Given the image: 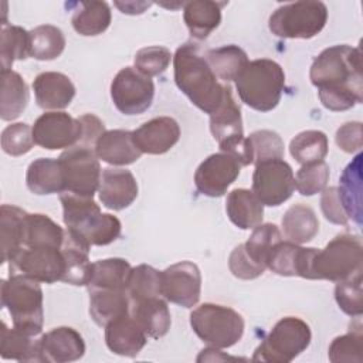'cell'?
<instances>
[{
	"instance_id": "1",
	"label": "cell",
	"mask_w": 363,
	"mask_h": 363,
	"mask_svg": "<svg viewBox=\"0 0 363 363\" xmlns=\"http://www.w3.org/2000/svg\"><path fill=\"white\" fill-rule=\"evenodd\" d=\"M309 78L329 111H346L363 101L362 55L356 47L342 44L325 48L313 60Z\"/></svg>"
},
{
	"instance_id": "2",
	"label": "cell",
	"mask_w": 363,
	"mask_h": 363,
	"mask_svg": "<svg viewBox=\"0 0 363 363\" xmlns=\"http://www.w3.org/2000/svg\"><path fill=\"white\" fill-rule=\"evenodd\" d=\"M174 82L200 111L211 115L223 102L225 85L220 84L206 57L194 43L180 45L173 55Z\"/></svg>"
},
{
	"instance_id": "3",
	"label": "cell",
	"mask_w": 363,
	"mask_h": 363,
	"mask_svg": "<svg viewBox=\"0 0 363 363\" xmlns=\"http://www.w3.org/2000/svg\"><path fill=\"white\" fill-rule=\"evenodd\" d=\"M60 200L67 231L89 248L92 245H108L121 235L119 218L102 213L94 197L62 191Z\"/></svg>"
},
{
	"instance_id": "4",
	"label": "cell",
	"mask_w": 363,
	"mask_h": 363,
	"mask_svg": "<svg viewBox=\"0 0 363 363\" xmlns=\"http://www.w3.org/2000/svg\"><path fill=\"white\" fill-rule=\"evenodd\" d=\"M235 88L245 105L259 112H268L281 101L285 88V72L274 60L248 61L235 78Z\"/></svg>"
},
{
	"instance_id": "5",
	"label": "cell",
	"mask_w": 363,
	"mask_h": 363,
	"mask_svg": "<svg viewBox=\"0 0 363 363\" xmlns=\"http://www.w3.org/2000/svg\"><path fill=\"white\" fill-rule=\"evenodd\" d=\"M1 306L13 319V325L27 333L40 335L44 323L43 289L40 282L21 275L10 274L1 281Z\"/></svg>"
},
{
	"instance_id": "6",
	"label": "cell",
	"mask_w": 363,
	"mask_h": 363,
	"mask_svg": "<svg viewBox=\"0 0 363 363\" xmlns=\"http://www.w3.org/2000/svg\"><path fill=\"white\" fill-rule=\"evenodd\" d=\"M363 269V244L359 235L339 234L323 250H316L311 264L309 279L340 282Z\"/></svg>"
},
{
	"instance_id": "7",
	"label": "cell",
	"mask_w": 363,
	"mask_h": 363,
	"mask_svg": "<svg viewBox=\"0 0 363 363\" xmlns=\"http://www.w3.org/2000/svg\"><path fill=\"white\" fill-rule=\"evenodd\" d=\"M193 332L208 346L225 349L234 346L244 333V319L233 308L203 303L190 313Z\"/></svg>"
},
{
	"instance_id": "8",
	"label": "cell",
	"mask_w": 363,
	"mask_h": 363,
	"mask_svg": "<svg viewBox=\"0 0 363 363\" xmlns=\"http://www.w3.org/2000/svg\"><path fill=\"white\" fill-rule=\"evenodd\" d=\"M328 21V7L322 1L305 0L282 4L268 20L271 33L279 38H312Z\"/></svg>"
},
{
	"instance_id": "9",
	"label": "cell",
	"mask_w": 363,
	"mask_h": 363,
	"mask_svg": "<svg viewBox=\"0 0 363 363\" xmlns=\"http://www.w3.org/2000/svg\"><path fill=\"white\" fill-rule=\"evenodd\" d=\"M309 325L295 316L279 319L254 352V362L289 363L311 343Z\"/></svg>"
},
{
	"instance_id": "10",
	"label": "cell",
	"mask_w": 363,
	"mask_h": 363,
	"mask_svg": "<svg viewBox=\"0 0 363 363\" xmlns=\"http://www.w3.org/2000/svg\"><path fill=\"white\" fill-rule=\"evenodd\" d=\"M62 177H64V191L94 197L99 189L101 182V164L95 150L82 145H75L58 157Z\"/></svg>"
},
{
	"instance_id": "11",
	"label": "cell",
	"mask_w": 363,
	"mask_h": 363,
	"mask_svg": "<svg viewBox=\"0 0 363 363\" xmlns=\"http://www.w3.org/2000/svg\"><path fill=\"white\" fill-rule=\"evenodd\" d=\"M294 190L295 176L288 162L267 159L255 163L251 191L264 206H281L292 196Z\"/></svg>"
},
{
	"instance_id": "12",
	"label": "cell",
	"mask_w": 363,
	"mask_h": 363,
	"mask_svg": "<svg viewBox=\"0 0 363 363\" xmlns=\"http://www.w3.org/2000/svg\"><path fill=\"white\" fill-rule=\"evenodd\" d=\"M155 84L136 68H122L111 82V98L123 115H139L153 102Z\"/></svg>"
},
{
	"instance_id": "13",
	"label": "cell",
	"mask_w": 363,
	"mask_h": 363,
	"mask_svg": "<svg viewBox=\"0 0 363 363\" xmlns=\"http://www.w3.org/2000/svg\"><path fill=\"white\" fill-rule=\"evenodd\" d=\"M65 262L61 248L41 245L23 248L10 262V274H21L43 284L62 281Z\"/></svg>"
},
{
	"instance_id": "14",
	"label": "cell",
	"mask_w": 363,
	"mask_h": 363,
	"mask_svg": "<svg viewBox=\"0 0 363 363\" xmlns=\"http://www.w3.org/2000/svg\"><path fill=\"white\" fill-rule=\"evenodd\" d=\"M82 128L67 112H45L33 125L34 143L43 149H69L81 142Z\"/></svg>"
},
{
	"instance_id": "15",
	"label": "cell",
	"mask_w": 363,
	"mask_h": 363,
	"mask_svg": "<svg viewBox=\"0 0 363 363\" xmlns=\"http://www.w3.org/2000/svg\"><path fill=\"white\" fill-rule=\"evenodd\" d=\"M162 274V296L183 308H193L201 294V274L199 267L190 261L176 262Z\"/></svg>"
},
{
	"instance_id": "16",
	"label": "cell",
	"mask_w": 363,
	"mask_h": 363,
	"mask_svg": "<svg viewBox=\"0 0 363 363\" xmlns=\"http://www.w3.org/2000/svg\"><path fill=\"white\" fill-rule=\"evenodd\" d=\"M241 164L228 153L218 152L206 157L194 173L196 189L207 197H221L235 182Z\"/></svg>"
},
{
	"instance_id": "17",
	"label": "cell",
	"mask_w": 363,
	"mask_h": 363,
	"mask_svg": "<svg viewBox=\"0 0 363 363\" xmlns=\"http://www.w3.org/2000/svg\"><path fill=\"white\" fill-rule=\"evenodd\" d=\"M99 200L109 210H123L138 197V183L128 169L106 167L102 170L99 182Z\"/></svg>"
},
{
	"instance_id": "18",
	"label": "cell",
	"mask_w": 363,
	"mask_h": 363,
	"mask_svg": "<svg viewBox=\"0 0 363 363\" xmlns=\"http://www.w3.org/2000/svg\"><path fill=\"white\" fill-rule=\"evenodd\" d=\"M40 352L41 362H75L84 356L85 342L75 329L69 326H58L40 337Z\"/></svg>"
},
{
	"instance_id": "19",
	"label": "cell",
	"mask_w": 363,
	"mask_h": 363,
	"mask_svg": "<svg viewBox=\"0 0 363 363\" xmlns=\"http://www.w3.org/2000/svg\"><path fill=\"white\" fill-rule=\"evenodd\" d=\"M180 139V126L170 116L153 118L136 130L133 140L142 153L162 155L170 150Z\"/></svg>"
},
{
	"instance_id": "20",
	"label": "cell",
	"mask_w": 363,
	"mask_h": 363,
	"mask_svg": "<svg viewBox=\"0 0 363 363\" xmlns=\"http://www.w3.org/2000/svg\"><path fill=\"white\" fill-rule=\"evenodd\" d=\"M316 248H303L291 241H279L269 252L267 268L281 277L311 278V264Z\"/></svg>"
},
{
	"instance_id": "21",
	"label": "cell",
	"mask_w": 363,
	"mask_h": 363,
	"mask_svg": "<svg viewBox=\"0 0 363 363\" xmlns=\"http://www.w3.org/2000/svg\"><path fill=\"white\" fill-rule=\"evenodd\" d=\"M146 342L147 335L130 313L122 315L105 326V343L115 354L133 357L145 347Z\"/></svg>"
},
{
	"instance_id": "22",
	"label": "cell",
	"mask_w": 363,
	"mask_h": 363,
	"mask_svg": "<svg viewBox=\"0 0 363 363\" xmlns=\"http://www.w3.org/2000/svg\"><path fill=\"white\" fill-rule=\"evenodd\" d=\"M35 102L43 109H64L75 96L72 81L62 72L45 71L33 81Z\"/></svg>"
},
{
	"instance_id": "23",
	"label": "cell",
	"mask_w": 363,
	"mask_h": 363,
	"mask_svg": "<svg viewBox=\"0 0 363 363\" xmlns=\"http://www.w3.org/2000/svg\"><path fill=\"white\" fill-rule=\"evenodd\" d=\"M98 159L113 166H126L135 163L142 152L133 140V132L123 129L105 130L95 143Z\"/></svg>"
},
{
	"instance_id": "24",
	"label": "cell",
	"mask_w": 363,
	"mask_h": 363,
	"mask_svg": "<svg viewBox=\"0 0 363 363\" xmlns=\"http://www.w3.org/2000/svg\"><path fill=\"white\" fill-rule=\"evenodd\" d=\"M129 313L143 332L153 339L163 337L172 325L167 301L163 296H150L133 301L130 302Z\"/></svg>"
},
{
	"instance_id": "25",
	"label": "cell",
	"mask_w": 363,
	"mask_h": 363,
	"mask_svg": "<svg viewBox=\"0 0 363 363\" xmlns=\"http://www.w3.org/2000/svg\"><path fill=\"white\" fill-rule=\"evenodd\" d=\"M27 211L11 204H3L0 208V238L1 262H10L23 248L26 240Z\"/></svg>"
},
{
	"instance_id": "26",
	"label": "cell",
	"mask_w": 363,
	"mask_h": 363,
	"mask_svg": "<svg viewBox=\"0 0 363 363\" xmlns=\"http://www.w3.org/2000/svg\"><path fill=\"white\" fill-rule=\"evenodd\" d=\"M225 211L234 225L241 230H251L262 223L264 204L251 190L234 189L227 194Z\"/></svg>"
},
{
	"instance_id": "27",
	"label": "cell",
	"mask_w": 363,
	"mask_h": 363,
	"mask_svg": "<svg viewBox=\"0 0 363 363\" xmlns=\"http://www.w3.org/2000/svg\"><path fill=\"white\" fill-rule=\"evenodd\" d=\"M227 3L193 0L183 4L184 23L196 40L207 38L221 23V9Z\"/></svg>"
},
{
	"instance_id": "28",
	"label": "cell",
	"mask_w": 363,
	"mask_h": 363,
	"mask_svg": "<svg viewBox=\"0 0 363 363\" xmlns=\"http://www.w3.org/2000/svg\"><path fill=\"white\" fill-rule=\"evenodd\" d=\"M61 251L64 255L65 271L62 277V282L82 286L88 285L91 278L92 262L89 261V247L77 240L65 230L64 242L61 245Z\"/></svg>"
},
{
	"instance_id": "29",
	"label": "cell",
	"mask_w": 363,
	"mask_h": 363,
	"mask_svg": "<svg viewBox=\"0 0 363 363\" xmlns=\"http://www.w3.org/2000/svg\"><path fill=\"white\" fill-rule=\"evenodd\" d=\"M130 299L126 289H92L89 291V315L99 326L129 313Z\"/></svg>"
},
{
	"instance_id": "30",
	"label": "cell",
	"mask_w": 363,
	"mask_h": 363,
	"mask_svg": "<svg viewBox=\"0 0 363 363\" xmlns=\"http://www.w3.org/2000/svg\"><path fill=\"white\" fill-rule=\"evenodd\" d=\"M0 354L3 359L18 362H41L40 339H37V335L27 333L16 326L9 329L3 322L0 330Z\"/></svg>"
},
{
	"instance_id": "31",
	"label": "cell",
	"mask_w": 363,
	"mask_h": 363,
	"mask_svg": "<svg viewBox=\"0 0 363 363\" xmlns=\"http://www.w3.org/2000/svg\"><path fill=\"white\" fill-rule=\"evenodd\" d=\"M26 183L31 193L44 196L64 191V177L58 159L40 157L30 163Z\"/></svg>"
},
{
	"instance_id": "32",
	"label": "cell",
	"mask_w": 363,
	"mask_h": 363,
	"mask_svg": "<svg viewBox=\"0 0 363 363\" xmlns=\"http://www.w3.org/2000/svg\"><path fill=\"white\" fill-rule=\"evenodd\" d=\"M362 159L363 155L359 153L345 167L337 187L347 218H352L357 225H362Z\"/></svg>"
},
{
	"instance_id": "33",
	"label": "cell",
	"mask_w": 363,
	"mask_h": 363,
	"mask_svg": "<svg viewBox=\"0 0 363 363\" xmlns=\"http://www.w3.org/2000/svg\"><path fill=\"white\" fill-rule=\"evenodd\" d=\"M0 118L3 121L17 119L26 109L30 92L23 77L13 69H1Z\"/></svg>"
},
{
	"instance_id": "34",
	"label": "cell",
	"mask_w": 363,
	"mask_h": 363,
	"mask_svg": "<svg viewBox=\"0 0 363 363\" xmlns=\"http://www.w3.org/2000/svg\"><path fill=\"white\" fill-rule=\"evenodd\" d=\"M210 130L218 143L244 135L241 109L234 101L231 88L228 85H225L221 105L210 115Z\"/></svg>"
},
{
	"instance_id": "35",
	"label": "cell",
	"mask_w": 363,
	"mask_h": 363,
	"mask_svg": "<svg viewBox=\"0 0 363 363\" xmlns=\"http://www.w3.org/2000/svg\"><path fill=\"white\" fill-rule=\"evenodd\" d=\"M284 235L288 241L303 244L315 238L319 231V221L315 211L302 203L291 206L281 220Z\"/></svg>"
},
{
	"instance_id": "36",
	"label": "cell",
	"mask_w": 363,
	"mask_h": 363,
	"mask_svg": "<svg viewBox=\"0 0 363 363\" xmlns=\"http://www.w3.org/2000/svg\"><path fill=\"white\" fill-rule=\"evenodd\" d=\"M71 23L74 30L85 37L102 34L111 24L112 16L106 1H78L74 3Z\"/></svg>"
},
{
	"instance_id": "37",
	"label": "cell",
	"mask_w": 363,
	"mask_h": 363,
	"mask_svg": "<svg viewBox=\"0 0 363 363\" xmlns=\"http://www.w3.org/2000/svg\"><path fill=\"white\" fill-rule=\"evenodd\" d=\"M132 267L123 258H105L92 262L88 291L125 289Z\"/></svg>"
},
{
	"instance_id": "38",
	"label": "cell",
	"mask_w": 363,
	"mask_h": 363,
	"mask_svg": "<svg viewBox=\"0 0 363 363\" xmlns=\"http://www.w3.org/2000/svg\"><path fill=\"white\" fill-rule=\"evenodd\" d=\"M204 57L216 77L224 82L235 81L238 74L248 64L247 52L234 44L211 48Z\"/></svg>"
},
{
	"instance_id": "39",
	"label": "cell",
	"mask_w": 363,
	"mask_h": 363,
	"mask_svg": "<svg viewBox=\"0 0 363 363\" xmlns=\"http://www.w3.org/2000/svg\"><path fill=\"white\" fill-rule=\"evenodd\" d=\"M65 231L45 214H27L24 248L28 247H58L64 242Z\"/></svg>"
},
{
	"instance_id": "40",
	"label": "cell",
	"mask_w": 363,
	"mask_h": 363,
	"mask_svg": "<svg viewBox=\"0 0 363 363\" xmlns=\"http://www.w3.org/2000/svg\"><path fill=\"white\" fill-rule=\"evenodd\" d=\"M65 48V37L61 28L43 24L30 31V57L38 61L58 58Z\"/></svg>"
},
{
	"instance_id": "41",
	"label": "cell",
	"mask_w": 363,
	"mask_h": 363,
	"mask_svg": "<svg viewBox=\"0 0 363 363\" xmlns=\"http://www.w3.org/2000/svg\"><path fill=\"white\" fill-rule=\"evenodd\" d=\"M328 136L322 130H303L299 132L289 143V152L292 157L301 163L320 162L328 155Z\"/></svg>"
},
{
	"instance_id": "42",
	"label": "cell",
	"mask_w": 363,
	"mask_h": 363,
	"mask_svg": "<svg viewBox=\"0 0 363 363\" xmlns=\"http://www.w3.org/2000/svg\"><path fill=\"white\" fill-rule=\"evenodd\" d=\"M125 289L130 302L162 296V274L147 264H140L130 269Z\"/></svg>"
},
{
	"instance_id": "43",
	"label": "cell",
	"mask_w": 363,
	"mask_h": 363,
	"mask_svg": "<svg viewBox=\"0 0 363 363\" xmlns=\"http://www.w3.org/2000/svg\"><path fill=\"white\" fill-rule=\"evenodd\" d=\"M1 69H11L16 60L30 57V31L20 26H3L0 41Z\"/></svg>"
},
{
	"instance_id": "44",
	"label": "cell",
	"mask_w": 363,
	"mask_h": 363,
	"mask_svg": "<svg viewBox=\"0 0 363 363\" xmlns=\"http://www.w3.org/2000/svg\"><path fill=\"white\" fill-rule=\"evenodd\" d=\"M279 241H282L279 228L272 223H265L252 230L244 248L252 261L267 268L268 255Z\"/></svg>"
},
{
	"instance_id": "45",
	"label": "cell",
	"mask_w": 363,
	"mask_h": 363,
	"mask_svg": "<svg viewBox=\"0 0 363 363\" xmlns=\"http://www.w3.org/2000/svg\"><path fill=\"white\" fill-rule=\"evenodd\" d=\"M328 356L333 363H360L363 360V336L360 326L356 330L335 337L329 346Z\"/></svg>"
},
{
	"instance_id": "46",
	"label": "cell",
	"mask_w": 363,
	"mask_h": 363,
	"mask_svg": "<svg viewBox=\"0 0 363 363\" xmlns=\"http://www.w3.org/2000/svg\"><path fill=\"white\" fill-rule=\"evenodd\" d=\"M329 182V166L326 162H315L302 164L295 176V189L302 196H313L320 193Z\"/></svg>"
},
{
	"instance_id": "47",
	"label": "cell",
	"mask_w": 363,
	"mask_h": 363,
	"mask_svg": "<svg viewBox=\"0 0 363 363\" xmlns=\"http://www.w3.org/2000/svg\"><path fill=\"white\" fill-rule=\"evenodd\" d=\"M335 299L339 308L349 316H360L363 313V288H362V272L336 282Z\"/></svg>"
},
{
	"instance_id": "48",
	"label": "cell",
	"mask_w": 363,
	"mask_h": 363,
	"mask_svg": "<svg viewBox=\"0 0 363 363\" xmlns=\"http://www.w3.org/2000/svg\"><path fill=\"white\" fill-rule=\"evenodd\" d=\"M172 60V54L166 47L162 45H150L140 48L135 55V68L152 78L160 75L166 71Z\"/></svg>"
},
{
	"instance_id": "49",
	"label": "cell",
	"mask_w": 363,
	"mask_h": 363,
	"mask_svg": "<svg viewBox=\"0 0 363 363\" xmlns=\"http://www.w3.org/2000/svg\"><path fill=\"white\" fill-rule=\"evenodd\" d=\"M252 147L254 163L267 159H282L284 156V140L281 136L269 129L255 130L248 136Z\"/></svg>"
},
{
	"instance_id": "50",
	"label": "cell",
	"mask_w": 363,
	"mask_h": 363,
	"mask_svg": "<svg viewBox=\"0 0 363 363\" xmlns=\"http://www.w3.org/2000/svg\"><path fill=\"white\" fill-rule=\"evenodd\" d=\"M34 146L33 128L27 123L17 122L6 126L1 132V147L10 156H21Z\"/></svg>"
},
{
	"instance_id": "51",
	"label": "cell",
	"mask_w": 363,
	"mask_h": 363,
	"mask_svg": "<svg viewBox=\"0 0 363 363\" xmlns=\"http://www.w3.org/2000/svg\"><path fill=\"white\" fill-rule=\"evenodd\" d=\"M228 268L233 272L234 277L240 279H254L264 274L267 269L265 267L257 264L251 259V257L247 254L244 244L237 245L228 258Z\"/></svg>"
},
{
	"instance_id": "52",
	"label": "cell",
	"mask_w": 363,
	"mask_h": 363,
	"mask_svg": "<svg viewBox=\"0 0 363 363\" xmlns=\"http://www.w3.org/2000/svg\"><path fill=\"white\" fill-rule=\"evenodd\" d=\"M320 208L325 216V218L333 224L337 225H346L349 218L345 213V208L342 206V201L339 199V191L337 187H325L322 190V197H320Z\"/></svg>"
},
{
	"instance_id": "53",
	"label": "cell",
	"mask_w": 363,
	"mask_h": 363,
	"mask_svg": "<svg viewBox=\"0 0 363 363\" xmlns=\"http://www.w3.org/2000/svg\"><path fill=\"white\" fill-rule=\"evenodd\" d=\"M336 145L346 153H354L362 149L363 132L360 122H346L337 130L335 136Z\"/></svg>"
},
{
	"instance_id": "54",
	"label": "cell",
	"mask_w": 363,
	"mask_h": 363,
	"mask_svg": "<svg viewBox=\"0 0 363 363\" xmlns=\"http://www.w3.org/2000/svg\"><path fill=\"white\" fill-rule=\"evenodd\" d=\"M81 128H82V135H81V142L78 145L92 147V145L96 143V140L104 135L105 132V125L104 122L95 116L94 113H85L78 118Z\"/></svg>"
},
{
	"instance_id": "55",
	"label": "cell",
	"mask_w": 363,
	"mask_h": 363,
	"mask_svg": "<svg viewBox=\"0 0 363 363\" xmlns=\"http://www.w3.org/2000/svg\"><path fill=\"white\" fill-rule=\"evenodd\" d=\"M115 6L125 14H142L147 7L152 6V3L145 1H115Z\"/></svg>"
}]
</instances>
